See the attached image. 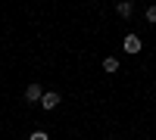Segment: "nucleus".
<instances>
[{
  "label": "nucleus",
  "mask_w": 156,
  "mask_h": 140,
  "mask_svg": "<svg viewBox=\"0 0 156 140\" xmlns=\"http://www.w3.org/2000/svg\"><path fill=\"white\" fill-rule=\"evenodd\" d=\"M115 12H119L122 19H131V12H134V3H131V0H122V3H115Z\"/></svg>",
  "instance_id": "nucleus-4"
},
{
  "label": "nucleus",
  "mask_w": 156,
  "mask_h": 140,
  "mask_svg": "<svg viewBox=\"0 0 156 140\" xmlns=\"http://www.w3.org/2000/svg\"><path fill=\"white\" fill-rule=\"evenodd\" d=\"M103 72H119V59H115V56H106V59H103Z\"/></svg>",
  "instance_id": "nucleus-5"
},
{
  "label": "nucleus",
  "mask_w": 156,
  "mask_h": 140,
  "mask_svg": "<svg viewBox=\"0 0 156 140\" xmlns=\"http://www.w3.org/2000/svg\"><path fill=\"white\" fill-rule=\"evenodd\" d=\"M28 140H50V134H47V131H31Z\"/></svg>",
  "instance_id": "nucleus-6"
},
{
  "label": "nucleus",
  "mask_w": 156,
  "mask_h": 140,
  "mask_svg": "<svg viewBox=\"0 0 156 140\" xmlns=\"http://www.w3.org/2000/svg\"><path fill=\"white\" fill-rule=\"evenodd\" d=\"M144 16H147V22H156V6H147Z\"/></svg>",
  "instance_id": "nucleus-7"
},
{
  "label": "nucleus",
  "mask_w": 156,
  "mask_h": 140,
  "mask_svg": "<svg viewBox=\"0 0 156 140\" xmlns=\"http://www.w3.org/2000/svg\"><path fill=\"white\" fill-rule=\"evenodd\" d=\"M59 103H62V97H59L56 90H44V97H41V106H44L47 112H50V109H56Z\"/></svg>",
  "instance_id": "nucleus-2"
},
{
  "label": "nucleus",
  "mask_w": 156,
  "mask_h": 140,
  "mask_svg": "<svg viewBox=\"0 0 156 140\" xmlns=\"http://www.w3.org/2000/svg\"><path fill=\"white\" fill-rule=\"evenodd\" d=\"M41 97H44L41 84H28V87H25V103H28V106H41Z\"/></svg>",
  "instance_id": "nucleus-1"
},
{
  "label": "nucleus",
  "mask_w": 156,
  "mask_h": 140,
  "mask_svg": "<svg viewBox=\"0 0 156 140\" xmlns=\"http://www.w3.org/2000/svg\"><path fill=\"white\" fill-rule=\"evenodd\" d=\"M122 47H125V53H128V56L140 53V37H137V34H125V44H122Z\"/></svg>",
  "instance_id": "nucleus-3"
}]
</instances>
